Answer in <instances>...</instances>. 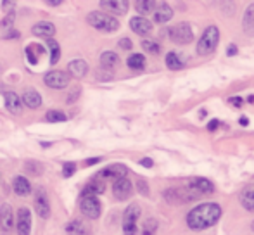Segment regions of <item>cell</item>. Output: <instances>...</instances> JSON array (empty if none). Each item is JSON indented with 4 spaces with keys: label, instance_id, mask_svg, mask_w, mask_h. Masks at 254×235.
<instances>
[{
    "label": "cell",
    "instance_id": "4316f807",
    "mask_svg": "<svg viewBox=\"0 0 254 235\" xmlns=\"http://www.w3.org/2000/svg\"><path fill=\"white\" fill-rule=\"evenodd\" d=\"M156 7V0H135V9H137L138 14L142 16H147L151 14Z\"/></svg>",
    "mask_w": 254,
    "mask_h": 235
},
{
    "label": "cell",
    "instance_id": "7dc6e473",
    "mask_svg": "<svg viewBox=\"0 0 254 235\" xmlns=\"http://www.w3.org/2000/svg\"><path fill=\"white\" fill-rule=\"evenodd\" d=\"M239 123H241L242 124V126H248V124H249V119H248V118H241V119H239Z\"/></svg>",
    "mask_w": 254,
    "mask_h": 235
},
{
    "label": "cell",
    "instance_id": "5bb4252c",
    "mask_svg": "<svg viewBox=\"0 0 254 235\" xmlns=\"http://www.w3.org/2000/svg\"><path fill=\"white\" fill-rule=\"evenodd\" d=\"M16 229L21 235H28L31 232V213L28 208H21L17 211Z\"/></svg>",
    "mask_w": 254,
    "mask_h": 235
},
{
    "label": "cell",
    "instance_id": "44dd1931",
    "mask_svg": "<svg viewBox=\"0 0 254 235\" xmlns=\"http://www.w3.org/2000/svg\"><path fill=\"white\" fill-rule=\"evenodd\" d=\"M21 102H23V104L26 106V108H30V109H38L42 106V97H40V94H38L37 90H26L23 94Z\"/></svg>",
    "mask_w": 254,
    "mask_h": 235
},
{
    "label": "cell",
    "instance_id": "2e32d148",
    "mask_svg": "<svg viewBox=\"0 0 254 235\" xmlns=\"http://www.w3.org/2000/svg\"><path fill=\"white\" fill-rule=\"evenodd\" d=\"M154 21L159 24H164L168 23V21L173 17V9H171V5L168 2H161L157 3L156 7H154Z\"/></svg>",
    "mask_w": 254,
    "mask_h": 235
},
{
    "label": "cell",
    "instance_id": "8fae6325",
    "mask_svg": "<svg viewBox=\"0 0 254 235\" xmlns=\"http://www.w3.org/2000/svg\"><path fill=\"white\" fill-rule=\"evenodd\" d=\"M101 7L113 16H125L128 12V0H101Z\"/></svg>",
    "mask_w": 254,
    "mask_h": 235
},
{
    "label": "cell",
    "instance_id": "7bdbcfd3",
    "mask_svg": "<svg viewBox=\"0 0 254 235\" xmlns=\"http://www.w3.org/2000/svg\"><path fill=\"white\" fill-rule=\"evenodd\" d=\"M102 158H92V159H87L85 161V166H92V165H97V163H101Z\"/></svg>",
    "mask_w": 254,
    "mask_h": 235
},
{
    "label": "cell",
    "instance_id": "7402d4cb",
    "mask_svg": "<svg viewBox=\"0 0 254 235\" xmlns=\"http://www.w3.org/2000/svg\"><path fill=\"white\" fill-rule=\"evenodd\" d=\"M12 188L17 195H28L31 192V185L30 181L26 180L24 176H16L12 181Z\"/></svg>",
    "mask_w": 254,
    "mask_h": 235
},
{
    "label": "cell",
    "instance_id": "d4e9b609",
    "mask_svg": "<svg viewBox=\"0 0 254 235\" xmlns=\"http://www.w3.org/2000/svg\"><path fill=\"white\" fill-rule=\"evenodd\" d=\"M166 66L171 71H178L185 67V60L177 54V52H168L166 54Z\"/></svg>",
    "mask_w": 254,
    "mask_h": 235
},
{
    "label": "cell",
    "instance_id": "e0dca14e",
    "mask_svg": "<svg viewBox=\"0 0 254 235\" xmlns=\"http://www.w3.org/2000/svg\"><path fill=\"white\" fill-rule=\"evenodd\" d=\"M0 227H2L5 232H12L14 227H16L12 208H10L9 204H3L2 209H0Z\"/></svg>",
    "mask_w": 254,
    "mask_h": 235
},
{
    "label": "cell",
    "instance_id": "1f68e13d",
    "mask_svg": "<svg viewBox=\"0 0 254 235\" xmlns=\"http://www.w3.org/2000/svg\"><path fill=\"white\" fill-rule=\"evenodd\" d=\"M45 119L51 121V123H61V121H66L67 116L64 115L63 111H57V109H51V111H47V115H45Z\"/></svg>",
    "mask_w": 254,
    "mask_h": 235
},
{
    "label": "cell",
    "instance_id": "4fadbf2b",
    "mask_svg": "<svg viewBox=\"0 0 254 235\" xmlns=\"http://www.w3.org/2000/svg\"><path fill=\"white\" fill-rule=\"evenodd\" d=\"M128 168L125 165H111L107 168H104L95 178H101V180H116V178L127 176Z\"/></svg>",
    "mask_w": 254,
    "mask_h": 235
},
{
    "label": "cell",
    "instance_id": "cb8c5ba5",
    "mask_svg": "<svg viewBox=\"0 0 254 235\" xmlns=\"http://www.w3.org/2000/svg\"><path fill=\"white\" fill-rule=\"evenodd\" d=\"M104 190H106V185H104V181H101L99 178H95L94 181H90V183L85 185L81 195H99V194H102Z\"/></svg>",
    "mask_w": 254,
    "mask_h": 235
},
{
    "label": "cell",
    "instance_id": "4dcf8cb0",
    "mask_svg": "<svg viewBox=\"0 0 254 235\" xmlns=\"http://www.w3.org/2000/svg\"><path fill=\"white\" fill-rule=\"evenodd\" d=\"M47 47H49V51H51V64H57V62H59V59H61V45L57 44L56 40L49 38Z\"/></svg>",
    "mask_w": 254,
    "mask_h": 235
},
{
    "label": "cell",
    "instance_id": "ee69618b",
    "mask_svg": "<svg viewBox=\"0 0 254 235\" xmlns=\"http://www.w3.org/2000/svg\"><path fill=\"white\" fill-rule=\"evenodd\" d=\"M237 45H230V47L227 49V56H237Z\"/></svg>",
    "mask_w": 254,
    "mask_h": 235
},
{
    "label": "cell",
    "instance_id": "52a82bcc",
    "mask_svg": "<svg viewBox=\"0 0 254 235\" xmlns=\"http://www.w3.org/2000/svg\"><path fill=\"white\" fill-rule=\"evenodd\" d=\"M140 206L130 204L123 215V232L125 234H137V220L140 218Z\"/></svg>",
    "mask_w": 254,
    "mask_h": 235
},
{
    "label": "cell",
    "instance_id": "e575fe53",
    "mask_svg": "<svg viewBox=\"0 0 254 235\" xmlns=\"http://www.w3.org/2000/svg\"><path fill=\"white\" fill-rule=\"evenodd\" d=\"M74 172H76V165H74V163H66V165L63 166V175L66 178L73 176Z\"/></svg>",
    "mask_w": 254,
    "mask_h": 235
},
{
    "label": "cell",
    "instance_id": "bcb514c9",
    "mask_svg": "<svg viewBox=\"0 0 254 235\" xmlns=\"http://www.w3.org/2000/svg\"><path fill=\"white\" fill-rule=\"evenodd\" d=\"M45 2H47L51 7H57V5H61V3H63L64 0H45Z\"/></svg>",
    "mask_w": 254,
    "mask_h": 235
},
{
    "label": "cell",
    "instance_id": "f1b7e54d",
    "mask_svg": "<svg viewBox=\"0 0 254 235\" xmlns=\"http://www.w3.org/2000/svg\"><path fill=\"white\" fill-rule=\"evenodd\" d=\"M241 202L248 211L254 213V187L251 188H246L244 194L241 195Z\"/></svg>",
    "mask_w": 254,
    "mask_h": 235
},
{
    "label": "cell",
    "instance_id": "3957f363",
    "mask_svg": "<svg viewBox=\"0 0 254 235\" xmlns=\"http://www.w3.org/2000/svg\"><path fill=\"white\" fill-rule=\"evenodd\" d=\"M218 44H220V30L216 26H207L197 44V54L199 56L213 54L216 51Z\"/></svg>",
    "mask_w": 254,
    "mask_h": 235
},
{
    "label": "cell",
    "instance_id": "d590c367",
    "mask_svg": "<svg viewBox=\"0 0 254 235\" xmlns=\"http://www.w3.org/2000/svg\"><path fill=\"white\" fill-rule=\"evenodd\" d=\"M145 229H144V234H154L157 230V222L156 220H147V222H145Z\"/></svg>",
    "mask_w": 254,
    "mask_h": 235
},
{
    "label": "cell",
    "instance_id": "8992f818",
    "mask_svg": "<svg viewBox=\"0 0 254 235\" xmlns=\"http://www.w3.org/2000/svg\"><path fill=\"white\" fill-rule=\"evenodd\" d=\"M80 209L88 220H97L102 213V206L97 195H81Z\"/></svg>",
    "mask_w": 254,
    "mask_h": 235
},
{
    "label": "cell",
    "instance_id": "f546056e",
    "mask_svg": "<svg viewBox=\"0 0 254 235\" xmlns=\"http://www.w3.org/2000/svg\"><path fill=\"white\" fill-rule=\"evenodd\" d=\"M242 26L246 31H253L254 30V3L246 9L244 12V21H242Z\"/></svg>",
    "mask_w": 254,
    "mask_h": 235
},
{
    "label": "cell",
    "instance_id": "ba28073f",
    "mask_svg": "<svg viewBox=\"0 0 254 235\" xmlns=\"http://www.w3.org/2000/svg\"><path fill=\"white\" fill-rule=\"evenodd\" d=\"M133 192V183L128 180L127 176H121L113 180V195L118 199V201H125L128 199Z\"/></svg>",
    "mask_w": 254,
    "mask_h": 235
},
{
    "label": "cell",
    "instance_id": "277c9868",
    "mask_svg": "<svg viewBox=\"0 0 254 235\" xmlns=\"http://www.w3.org/2000/svg\"><path fill=\"white\" fill-rule=\"evenodd\" d=\"M170 40L177 45H187L194 40V33L189 23H178L170 30Z\"/></svg>",
    "mask_w": 254,
    "mask_h": 235
},
{
    "label": "cell",
    "instance_id": "8d00e7d4",
    "mask_svg": "<svg viewBox=\"0 0 254 235\" xmlns=\"http://www.w3.org/2000/svg\"><path fill=\"white\" fill-rule=\"evenodd\" d=\"M137 188L142 195H149V187H147V181L145 180H138L137 181Z\"/></svg>",
    "mask_w": 254,
    "mask_h": 235
},
{
    "label": "cell",
    "instance_id": "5b68a950",
    "mask_svg": "<svg viewBox=\"0 0 254 235\" xmlns=\"http://www.w3.org/2000/svg\"><path fill=\"white\" fill-rule=\"evenodd\" d=\"M185 188H187L194 197H199V195H209L214 192V185L211 183L207 178H201V176L189 178Z\"/></svg>",
    "mask_w": 254,
    "mask_h": 235
},
{
    "label": "cell",
    "instance_id": "b9f144b4",
    "mask_svg": "<svg viewBox=\"0 0 254 235\" xmlns=\"http://www.w3.org/2000/svg\"><path fill=\"white\" fill-rule=\"evenodd\" d=\"M218 126H220V121H218V119H213V121H209V124H207V130H209V131H214Z\"/></svg>",
    "mask_w": 254,
    "mask_h": 235
},
{
    "label": "cell",
    "instance_id": "9a60e30c",
    "mask_svg": "<svg viewBox=\"0 0 254 235\" xmlns=\"http://www.w3.org/2000/svg\"><path fill=\"white\" fill-rule=\"evenodd\" d=\"M35 211L44 220H47L51 216V204H49V199L44 190H38L35 194Z\"/></svg>",
    "mask_w": 254,
    "mask_h": 235
},
{
    "label": "cell",
    "instance_id": "d6986e66",
    "mask_svg": "<svg viewBox=\"0 0 254 235\" xmlns=\"http://www.w3.org/2000/svg\"><path fill=\"white\" fill-rule=\"evenodd\" d=\"M31 33L37 35V37H44V38H52L56 35V26L49 21H40L31 28Z\"/></svg>",
    "mask_w": 254,
    "mask_h": 235
},
{
    "label": "cell",
    "instance_id": "6da1fadb",
    "mask_svg": "<svg viewBox=\"0 0 254 235\" xmlns=\"http://www.w3.org/2000/svg\"><path fill=\"white\" fill-rule=\"evenodd\" d=\"M220 216L221 208L216 202H204L187 215V227L190 230H195V232L211 229L220 222Z\"/></svg>",
    "mask_w": 254,
    "mask_h": 235
},
{
    "label": "cell",
    "instance_id": "f6af8a7d",
    "mask_svg": "<svg viewBox=\"0 0 254 235\" xmlns=\"http://www.w3.org/2000/svg\"><path fill=\"white\" fill-rule=\"evenodd\" d=\"M140 165H142V166H145V168H151L154 163H152V159H151V158H145V159H142V161H140Z\"/></svg>",
    "mask_w": 254,
    "mask_h": 235
},
{
    "label": "cell",
    "instance_id": "30bf717a",
    "mask_svg": "<svg viewBox=\"0 0 254 235\" xmlns=\"http://www.w3.org/2000/svg\"><path fill=\"white\" fill-rule=\"evenodd\" d=\"M164 199H166L170 204H180V202H187V201H194V195L187 190V188H168L164 192Z\"/></svg>",
    "mask_w": 254,
    "mask_h": 235
},
{
    "label": "cell",
    "instance_id": "83f0119b",
    "mask_svg": "<svg viewBox=\"0 0 254 235\" xmlns=\"http://www.w3.org/2000/svg\"><path fill=\"white\" fill-rule=\"evenodd\" d=\"M127 64L130 69L133 71H142L145 67V58L142 54H133L127 59Z\"/></svg>",
    "mask_w": 254,
    "mask_h": 235
},
{
    "label": "cell",
    "instance_id": "836d02e7",
    "mask_svg": "<svg viewBox=\"0 0 254 235\" xmlns=\"http://www.w3.org/2000/svg\"><path fill=\"white\" fill-rule=\"evenodd\" d=\"M142 47H144L145 52H149V54H152V56H157L161 52V45L154 40H144L142 42Z\"/></svg>",
    "mask_w": 254,
    "mask_h": 235
},
{
    "label": "cell",
    "instance_id": "c3c4849f",
    "mask_svg": "<svg viewBox=\"0 0 254 235\" xmlns=\"http://www.w3.org/2000/svg\"><path fill=\"white\" fill-rule=\"evenodd\" d=\"M251 229H253V232H254V222H253V225H251Z\"/></svg>",
    "mask_w": 254,
    "mask_h": 235
},
{
    "label": "cell",
    "instance_id": "603a6c76",
    "mask_svg": "<svg viewBox=\"0 0 254 235\" xmlns=\"http://www.w3.org/2000/svg\"><path fill=\"white\" fill-rule=\"evenodd\" d=\"M44 54H45V49L42 47V45H38V44H30L26 47V58H28V60H30L31 64H37Z\"/></svg>",
    "mask_w": 254,
    "mask_h": 235
},
{
    "label": "cell",
    "instance_id": "7a4b0ae2",
    "mask_svg": "<svg viewBox=\"0 0 254 235\" xmlns=\"http://www.w3.org/2000/svg\"><path fill=\"white\" fill-rule=\"evenodd\" d=\"M87 23L95 30L104 31V33H114V31L120 30V21L116 17H113V14L99 12V10H94V12L88 14Z\"/></svg>",
    "mask_w": 254,
    "mask_h": 235
},
{
    "label": "cell",
    "instance_id": "9c48e42d",
    "mask_svg": "<svg viewBox=\"0 0 254 235\" xmlns=\"http://www.w3.org/2000/svg\"><path fill=\"white\" fill-rule=\"evenodd\" d=\"M69 83V76H67L64 71H51V73L45 74V85L54 90H61V88H66Z\"/></svg>",
    "mask_w": 254,
    "mask_h": 235
},
{
    "label": "cell",
    "instance_id": "484cf974",
    "mask_svg": "<svg viewBox=\"0 0 254 235\" xmlns=\"http://www.w3.org/2000/svg\"><path fill=\"white\" fill-rule=\"evenodd\" d=\"M101 64L102 67H106V69H113V67H116L118 64H120V58H118L116 52H104L101 56Z\"/></svg>",
    "mask_w": 254,
    "mask_h": 235
},
{
    "label": "cell",
    "instance_id": "ffe728a7",
    "mask_svg": "<svg viewBox=\"0 0 254 235\" xmlns=\"http://www.w3.org/2000/svg\"><path fill=\"white\" fill-rule=\"evenodd\" d=\"M67 71H69V74H73V76L83 78L85 74L88 73V64L85 62L83 59H74L67 64Z\"/></svg>",
    "mask_w": 254,
    "mask_h": 235
},
{
    "label": "cell",
    "instance_id": "d6a6232c",
    "mask_svg": "<svg viewBox=\"0 0 254 235\" xmlns=\"http://www.w3.org/2000/svg\"><path fill=\"white\" fill-rule=\"evenodd\" d=\"M66 232L67 234H87V229H85L81 222H78V220H73V222L67 223Z\"/></svg>",
    "mask_w": 254,
    "mask_h": 235
},
{
    "label": "cell",
    "instance_id": "60d3db41",
    "mask_svg": "<svg viewBox=\"0 0 254 235\" xmlns=\"http://www.w3.org/2000/svg\"><path fill=\"white\" fill-rule=\"evenodd\" d=\"M228 102H230L234 108H242V104H244V101H242L241 97H230L228 99Z\"/></svg>",
    "mask_w": 254,
    "mask_h": 235
},
{
    "label": "cell",
    "instance_id": "f35d334b",
    "mask_svg": "<svg viewBox=\"0 0 254 235\" xmlns=\"http://www.w3.org/2000/svg\"><path fill=\"white\" fill-rule=\"evenodd\" d=\"M3 40H10V38H19V31L17 30H7L5 33L2 35Z\"/></svg>",
    "mask_w": 254,
    "mask_h": 235
},
{
    "label": "cell",
    "instance_id": "74e56055",
    "mask_svg": "<svg viewBox=\"0 0 254 235\" xmlns=\"http://www.w3.org/2000/svg\"><path fill=\"white\" fill-rule=\"evenodd\" d=\"M120 45L121 49H123V51H131V47H133V44H131V40L130 38H121L120 40Z\"/></svg>",
    "mask_w": 254,
    "mask_h": 235
},
{
    "label": "cell",
    "instance_id": "ac0fdd59",
    "mask_svg": "<svg viewBox=\"0 0 254 235\" xmlns=\"http://www.w3.org/2000/svg\"><path fill=\"white\" fill-rule=\"evenodd\" d=\"M3 101H5V108L10 115L19 116L21 113H23V102L17 97V94H14V92H5V94H3Z\"/></svg>",
    "mask_w": 254,
    "mask_h": 235
},
{
    "label": "cell",
    "instance_id": "ab89813d",
    "mask_svg": "<svg viewBox=\"0 0 254 235\" xmlns=\"http://www.w3.org/2000/svg\"><path fill=\"white\" fill-rule=\"evenodd\" d=\"M14 5H16V0H2V10L5 12H10Z\"/></svg>",
    "mask_w": 254,
    "mask_h": 235
},
{
    "label": "cell",
    "instance_id": "7c38bea8",
    "mask_svg": "<svg viewBox=\"0 0 254 235\" xmlns=\"http://www.w3.org/2000/svg\"><path fill=\"white\" fill-rule=\"evenodd\" d=\"M130 28L133 30V33L140 35V37H149L152 33V23L149 19H145L144 16H135L130 19Z\"/></svg>",
    "mask_w": 254,
    "mask_h": 235
}]
</instances>
